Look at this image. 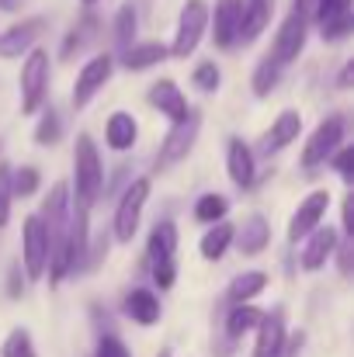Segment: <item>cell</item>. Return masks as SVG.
I'll return each mask as SVG.
<instances>
[{
  "mask_svg": "<svg viewBox=\"0 0 354 357\" xmlns=\"http://www.w3.org/2000/svg\"><path fill=\"white\" fill-rule=\"evenodd\" d=\"M73 184H77V205L94 208L101 198V184H105V170H101V156L94 139L84 132L77 135V149H73Z\"/></svg>",
  "mask_w": 354,
  "mask_h": 357,
  "instance_id": "obj_1",
  "label": "cell"
},
{
  "mask_svg": "<svg viewBox=\"0 0 354 357\" xmlns=\"http://www.w3.org/2000/svg\"><path fill=\"white\" fill-rule=\"evenodd\" d=\"M177 229L174 222H156V229L149 233V267H153V281L167 291L174 288L177 278Z\"/></svg>",
  "mask_w": 354,
  "mask_h": 357,
  "instance_id": "obj_2",
  "label": "cell"
},
{
  "mask_svg": "<svg viewBox=\"0 0 354 357\" xmlns=\"http://www.w3.org/2000/svg\"><path fill=\"white\" fill-rule=\"evenodd\" d=\"M49 52L42 49H31L24 66H21V112L24 115H35L45 101V91H49Z\"/></svg>",
  "mask_w": 354,
  "mask_h": 357,
  "instance_id": "obj_3",
  "label": "cell"
},
{
  "mask_svg": "<svg viewBox=\"0 0 354 357\" xmlns=\"http://www.w3.org/2000/svg\"><path fill=\"white\" fill-rule=\"evenodd\" d=\"M205 28H209V3H205V0H188L184 10H181V17H177L174 45H170L167 52H170L174 59H188V56L198 49Z\"/></svg>",
  "mask_w": 354,
  "mask_h": 357,
  "instance_id": "obj_4",
  "label": "cell"
},
{
  "mask_svg": "<svg viewBox=\"0 0 354 357\" xmlns=\"http://www.w3.org/2000/svg\"><path fill=\"white\" fill-rule=\"evenodd\" d=\"M146 198H149V177H135V181L125 188V195H121V202H118V208H115V239L118 243H132L135 229H139V215H142Z\"/></svg>",
  "mask_w": 354,
  "mask_h": 357,
  "instance_id": "obj_5",
  "label": "cell"
},
{
  "mask_svg": "<svg viewBox=\"0 0 354 357\" xmlns=\"http://www.w3.org/2000/svg\"><path fill=\"white\" fill-rule=\"evenodd\" d=\"M198 128H202V115L188 108V115H184L181 121H174L170 135L163 139L160 156H156V167H160V170H167V167L181 163V160L191 153V146H195V139H198Z\"/></svg>",
  "mask_w": 354,
  "mask_h": 357,
  "instance_id": "obj_6",
  "label": "cell"
},
{
  "mask_svg": "<svg viewBox=\"0 0 354 357\" xmlns=\"http://www.w3.org/2000/svg\"><path fill=\"white\" fill-rule=\"evenodd\" d=\"M341 142H344V119H341V115L323 119L320 125H316V132L309 135L306 149H302V167L313 170V167L327 163V160L341 149Z\"/></svg>",
  "mask_w": 354,
  "mask_h": 357,
  "instance_id": "obj_7",
  "label": "cell"
},
{
  "mask_svg": "<svg viewBox=\"0 0 354 357\" xmlns=\"http://www.w3.org/2000/svg\"><path fill=\"white\" fill-rule=\"evenodd\" d=\"M21 260H24V274L31 281H38L49 267V236L38 215L24 219V233H21Z\"/></svg>",
  "mask_w": 354,
  "mask_h": 357,
  "instance_id": "obj_8",
  "label": "cell"
},
{
  "mask_svg": "<svg viewBox=\"0 0 354 357\" xmlns=\"http://www.w3.org/2000/svg\"><path fill=\"white\" fill-rule=\"evenodd\" d=\"M306 28H309V21L299 17L295 10L281 21L278 38H274V45H271V59H274L278 66H288L292 59H299V52H302V45H306Z\"/></svg>",
  "mask_w": 354,
  "mask_h": 357,
  "instance_id": "obj_9",
  "label": "cell"
},
{
  "mask_svg": "<svg viewBox=\"0 0 354 357\" xmlns=\"http://www.w3.org/2000/svg\"><path fill=\"white\" fill-rule=\"evenodd\" d=\"M112 70H115V59H112V56H94V59L80 70V77H77V84H73V108H87L91 98L112 80Z\"/></svg>",
  "mask_w": 354,
  "mask_h": 357,
  "instance_id": "obj_10",
  "label": "cell"
},
{
  "mask_svg": "<svg viewBox=\"0 0 354 357\" xmlns=\"http://www.w3.org/2000/svg\"><path fill=\"white\" fill-rule=\"evenodd\" d=\"M327 208H330V191H313V195L295 208V215H292V222H288V239H292V243L306 239L323 222Z\"/></svg>",
  "mask_w": 354,
  "mask_h": 357,
  "instance_id": "obj_11",
  "label": "cell"
},
{
  "mask_svg": "<svg viewBox=\"0 0 354 357\" xmlns=\"http://www.w3.org/2000/svg\"><path fill=\"white\" fill-rule=\"evenodd\" d=\"M239 14H243V0H216V10H209L212 38L219 49H230L239 38Z\"/></svg>",
  "mask_w": 354,
  "mask_h": 357,
  "instance_id": "obj_12",
  "label": "cell"
},
{
  "mask_svg": "<svg viewBox=\"0 0 354 357\" xmlns=\"http://www.w3.org/2000/svg\"><path fill=\"white\" fill-rule=\"evenodd\" d=\"M323 38H348L351 31V0H316V14Z\"/></svg>",
  "mask_w": 354,
  "mask_h": 357,
  "instance_id": "obj_13",
  "label": "cell"
},
{
  "mask_svg": "<svg viewBox=\"0 0 354 357\" xmlns=\"http://www.w3.org/2000/svg\"><path fill=\"white\" fill-rule=\"evenodd\" d=\"M42 31H45V17H28V21L7 28V31L0 35V56H3V59H14V56L28 52V49L38 42Z\"/></svg>",
  "mask_w": 354,
  "mask_h": 357,
  "instance_id": "obj_14",
  "label": "cell"
},
{
  "mask_svg": "<svg viewBox=\"0 0 354 357\" xmlns=\"http://www.w3.org/2000/svg\"><path fill=\"white\" fill-rule=\"evenodd\" d=\"M281 347H285V312L274 309V312L260 316V323H257L253 357H281Z\"/></svg>",
  "mask_w": 354,
  "mask_h": 357,
  "instance_id": "obj_15",
  "label": "cell"
},
{
  "mask_svg": "<svg viewBox=\"0 0 354 357\" xmlns=\"http://www.w3.org/2000/svg\"><path fill=\"white\" fill-rule=\"evenodd\" d=\"M299 132H302V115L299 112H281L278 119H274V125L267 128V135L260 139V153H278V149H285L288 142H295L299 139Z\"/></svg>",
  "mask_w": 354,
  "mask_h": 357,
  "instance_id": "obj_16",
  "label": "cell"
},
{
  "mask_svg": "<svg viewBox=\"0 0 354 357\" xmlns=\"http://www.w3.org/2000/svg\"><path fill=\"white\" fill-rule=\"evenodd\" d=\"M149 105L160 108V115H167L170 121H181L188 115V101H184V94L174 80H156L149 87Z\"/></svg>",
  "mask_w": 354,
  "mask_h": 357,
  "instance_id": "obj_17",
  "label": "cell"
},
{
  "mask_svg": "<svg viewBox=\"0 0 354 357\" xmlns=\"http://www.w3.org/2000/svg\"><path fill=\"white\" fill-rule=\"evenodd\" d=\"M334 250H337V233H334V226H316V229L309 233L306 250H302V267H306V271H320V267L330 260Z\"/></svg>",
  "mask_w": 354,
  "mask_h": 357,
  "instance_id": "obj_18",
  "label": "cell"
},
{
  "mask_svg": "<svg viewBox=\"0 0 354 357\" xmlns=\"http://www.w3.org/2000/svg\"><path fill=\"white\" fill-rule=\"evenodd\" d=\"M160 298L153 295V291H146V288H132L128 295H125V316L132 319V323H139V326H153V323H160Z\"/></svg>",
  "mask_w": 354,
  "mask_h": 357,
  "instance_id": "obj_19",
  "label": "cell"
},
{
  "mask_svg": "<svg viewBox=\"0 0 354 357\" xmlns=\"http://www.w3.org/2000/svg\"><path fill=\"white\" fill-rule=\"evenodd\" d=\"M271 14H274V0H246L243 3V14H239V38L243 42H253L267 28Z\"/></svg>",
  "mask_w": 354,
  "mask_h": 357,
  "instance_id": "obj_20",
  "label": "cell"
},
{
  "mask_svg": "<svg viewBox=\"0 0 354 357\" xmlns=\"http://www.w3.org/2000/svg\"><path fill=\"white\" fill-rule=\"evenodd\" d=\"M105 139H108V146H112L115 153H125V149L135 146L139 125H135V119H132L128 112H115V115L108 119V125H105Z\"/></svg>",
  "mask_w": 354,
  "mask_h": 357,
  "instance_id": "obj_21",
  "label": "cell"
},
{
  "mask_svg": "<svg viewBox=\"0 0 354 357\" xmlns=\"http://www.w3.org/2000/svg\"><path fill=\"white\" fill-rule=\"evenodd\" d=\"M226 167H230V181H233L236 188H250V184H253V153H250L239 139H230Z\"/></svg>",
  "mask_w": 354,
  "mask_h": 357,
  "instance_id": "obj_22",
  "label": "cell"
},
{
  "mask_svg": "<svg viewBox=\"0 0 354 357\" xmlns=\"http://www.w3.org/2000/svg\"><path fill=\"white\" fill-rule=\"evenodd\" d=\"M233 239L239 243V253H243V257H253V253H260V250L271 243V226H267L264 215H250V219L243 222L239 236H233Z\"/></svg>",
  "mask_w": 354,
  "mask_h": 357,
  "instance_id": "obj_23",
  "label": "cell"
},
{
  "mask_svg": "<svg viewBox=\"0 0 354 357\" xmlns=\"http://www.w3.org/2000/svg\"><path fill=\"white\" fill-rule=\"evenodd\" d=\"M170 52L163 42H139V45H128L125 49V70H149L156 63H163Z\"/></svg>",
  "mask_w": 354,
  "mask_h": 357,
  "instance_id": "obj_24",
  "label": "cell"
},
{
  "mask_svg": "<svg viewBox=\"0 0 354 357\" xmlns=\"http://www.w3.org/2000/svg\"><path fill=\"white\" fill-rule=\"evenodd\" d=\"M233 236H236V229L230 222H216V226L202 236V243H198L202 257H205V260H223L226 250H230V243H233Z\"/></svg>",
  "mask_w": 354,
  "mask_h": 357,
  "instance_id": "obj_25",
  "label": "cell"
},
{
  "mask_svg": "<svg viewBox=\"0 0 354 357\" xmlns=\"http://www.w3.org/2000/svg\"><path fill=\"white\" fill-rule=\"evenodd\" d=\"M267 288V274L264 271H246V274H239L233 284H230V298H233L236 305H246L253 295H260Z\"/></svg>",
  "mask_w": 354,
  "mask_h": 357,
  "instance_id": "obj_26",
  "label": "cell"
},
{
  "mask_svg": "<svg viewBox=\"0 0 354 357\" xmlns=\"http://www.w3.org/2000/svg\"><path fill=\"white\" fill-rule=\"evenodd\" d=\"M260 309H253L250 302L246 305H236L233 312H230V319H226V333H230V340H239L243 333H250L257 323H260Z\"/></svg>",
  "mask_w": 354,
  "mask_h": 357,
  "instance_id": "obj_27",
  "label": "cell"
},
{
  "mask_svg": "<svg viewBox=\"0 0 354 357\" xmlns=\"http://www.w3.org/2000/svg\"><path fill=\"white\" fill-rule=\"evenodd\" d=\"M226 208H230V202H226L223 195H202V198H198V205H195V219H198V222L216 226V222H223Z\"/></svg>",
  "mask_w": 354,
  "mask_h": 357,
  "instance_id": "obj_28",
  "label": "cell"
},
{
  "mask_svg": "<svg viewBox=\"0 0 354 357\" xmlns=\"http://www.w3.org/2000/svg\"><path fill=\"white\" fill-rule=\"evenodd\" d=\"M98 28H101V24H98V17H84V21H80V28H73V35L63 42V56L70 59V56H73V52H80L87 42H94Z\"/></svg>",
  "mask_w": 354,
  "mask_h": 357,
  "instance_id": "obj_29",
  "label": "cell"
},
{
  "mask_svg": "<svg viewBox=\"0 0 354 357\" xmlns=\"http://www.w3.org/2000/svg\"><path fill=\"white\" fill-rule=\"evenodd\" d=\"M278 77H281V66H278V63L267 56V59L257 66V73H253V94H257V98H267V94L274 91Z\"/></svg>",
  "mask_w": 354,
  "mask_h": 357,
  "instance_id": "obj_30",
  "label": "cell"
},
{
  "mask_svg": "<svg viewBox=\"0 0 354 357\" xmlns=\"http://www.w3.org/2000/svg\"><path fill=\"white\" fill-rule=\"evenodd\" d=\"M59 135H63V119L49 108V112L42 115V121L35 125V142H38V146H56Z\"/></svg>",
  "mask_w": 354,
  "mask_h": 357,
  "instance_id": "obj_31",
  "label": "cell"
},
{
  "mask_svg": "<svg viewBox=\"0 0 354 357\" xmlns=\"http://www.w3.org/2000/svg\"><path fill=\"white\" fill-rule=\"evenodd\" d=\"M0 357H38L28 330H10L7 340H3V347H0Z\"/></svg>",
  "mask_w": 354,
  "mask_h": 357,
  "instance_id": "obj_32",
  "label": "cell"
},
{
  "mask_svg": "<svg viewBox=\"0 0 354 357\" xmlns=\"http://www.w3.org/2000/svg\"><path fill=\"white\" fill-rule=\"evenodd\" d=\"M132 38H135V10H132V3H121L115 17V42L121 49H128Z\"/></svg>",
  "mask_w": 354,
  "mask_h": 357,
  "instance_id": "obj_33",
  "label": "cell"
},
{
  "mask_svg": "<svg viewBox=\"0 0 354 357\" xmlns=\"http://www.w3.org/2000/svg\"><path fill=\"white\" fill-rule=\"evenodd\" d=\"M38 191V170L35 167H21L17 174H10V195L14 198H31Z\"/></svg>",
  "mask_w": 354,
  "mask_h": 357,
  "instance_id": "obj_34",
  "label": "cell"
},
{
  "mask_svg": "<svg viewBox=\"0 0 354 357\" xmlns=\"http://www.w3.org/2000/svg\"><path fill=\"white\" fill-rule=\"evenodd\" d=\"M10 167L7 163H0V229L7 226V219H10V202H14V195H10Z\"/></svg>",
  "mask_w": 354,
  "mask_h": 357,
  "instance_id": "obj_35",
  "label": "cell"
},
{
  "mask_svg": "<svg viewBox=\"0 0 354 357\" xmlns=\"http://www.w3.org/2000/svg\"><path fill=\"white\" fill-rule=\"evenodd\" d=\"M191 80H195V87H202V91H216V87H219V66H216V63H202V66L191 73Z\"/></svg>",
  "mask_w": 354,
  "mask_h": 357,
  "instance_id": "obj_36",
  "label": "cell"
},
{
  "mask_svg": "<svg viewBox=\"0 0 354 357\" xmlns=\"http://www.w3.org/2000/svg\"><path fill=\"white\" fill-rule=\"evenodd\" d=\"M94 357H132V354H128V347H125L118 337H112V333H108V337H101V340H98V351H94Z\"/></svg>",
  "mask_w": 354,
  "mask_h": 357,
  "instance_id": "obj_37",
  "label": "cell"
},
{
  "mask_svg": "<svg viewBox=\"0 0 354 357\" xmlns=\"http://www.w3.org/2000/svg\"><path fill=\"white\" fill-rule=\"evenodd\" d=\"M334 167H337V174H341V177L351 184V181H354V149H351V146H344V149L334 156Z\"/></svg>",
  "mask_w": 354,
  "mask_h": 357,
  "instance_id": "obj_38",
  "label": "cell"
},
{
  "mask_svg": "<svg viewBox=\"0 0 354 357\" xmlns=\"http://www.w3.org/2000/svg\"><path fill=\"white\" fill-rule=\"evenodd\" d=\"M337 253H341V271H344V274H348V271H351V253H354V239H344V246H341V250H337Z\"/></svg>",
  "mask_w": 354,
  "mask_h": 357,
  "instance_id": "obj_39",
  "label": "cell"
},
{
  "mask_svg": "<svg viewBox=\"0 0 354 357\" xmlns=\"http://www.w3.org/2000/svg\"><path fill=\"white\" fill-rule=\"evenodd\" d=\"M295 14L306 17V21H313V14H316V0H295Z\"/></svg>",
  "mask_w": 354,
  "mask_h": 357,
  "instance_id": "obj_40",
  "label": "cell"
},
{
  "mask_svg": "<svg viewBox=\"0 0 354 357\" xmlns=\"http://www.w3.org/2000/svg\"><path fill=\"white\" fill-rule=\"evenodd\" d=\"M10 295H14V298L21 295V278H17V267L10 271Z\"/></svg>",
  "mask_w": 354,
  "mask_h": 357,
  "instance_id": "obj_41",
  "label": "cell"
},
{
  "mask_svg": "<svg viewBox=\"0 0 354 357\" xmlns=\"http://www.w3.org/2000/svg\"><path fill=\"white\" fill-rule=\"evenodd\" d=\"M351 63H348V66H344V73H341V87H348V84H351Z\"/></svg>",
  "mask_w": 354,
  "mask_h": 357,
  "instance_id": "obj_42",
  "label": "cell"
},
{
  "mask_svg": "<svg viewBox=\"0 0 354 357\" xmlns=\"http://www.w3.org/2000/svg\"><path fill=\"white\" fill-rule=\"evenodd\" d=\"M0 7H14V0H0Z\"/></svg>",
  "mask_w": 354,
  "mask_h": 357,
  "instance_id": "obj_43",
  "label": "cell"
},
{
  "mask_svg": "<svg viewBox=\"0 0 354 357\" xmlns=\"http://www.w3.org/2000/svg\"><path fill=\"white\" fill-rule=\"evenodd\" d=\"M160 357H174V354H170V351H160Z\"/></svg>",
  "mask_w": 354,
  "mask_h": 357,
  "instance_id": "obj_44",
  "label": "cell"
},
{
  "mask_svg": "<svg viewBox=\"0 0 354 357\" xmlns=\"http://www.w3.org/2000/svg\"><path fill=\"white\" fill-rule=\"evenodd\" d=\"M84 3H98V0H84Z\"/></svg>",
  "mask_w": 354,
  "mask_h": 357,
  "instance_id": "obj_45",
  "label": "cell"
}]
</instances>
